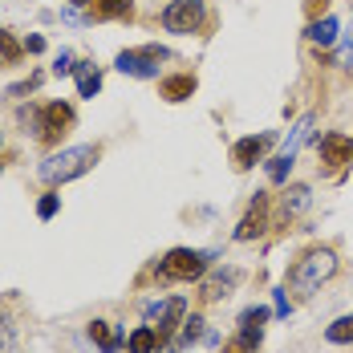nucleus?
Masks as SVG:
<instances>
[{
    "instance_id": "nucleus-13",
    "label": "nucleus",
    "mask_w": 353,
    "mask_h": 353,
    "mask_svg": "<svg viewBox=\"0 0 353 353\" xmlns=\"http://www.w3.org/2000/svg\"><path fill=\"white\" fill-rule=\"evenodd\" d=\"M94 21H130L134 17V0H94L90 4Z\"/></svg>"
},
{
    "instance_id": "nucleus-7",
    "label": "nucleus",
    "mask_w": 353,
    "mask_h": 353,
    "mask_svg": "<svg viewBox=\"0 0 353 353\" xmlns=\"http://www.w3.org/2000/svg\"><path fill=\"white\" fill-rule=\"evenodd\" d=\"M276 146V134L272 130H264V134H248L232 146V167L236 171H252L256 163H264V154Z\"/></svg>"
},
{
    "instance_id": "nucleus-19",
    "label": "nucleus",
    "mask_w": 353,
    "mask_h": 353,
    "mask_svg": "<svg viewBox=\"0 0 353 353\" xmlns=\"http://www.w3.org/2000/svg\"><path fill=\"white\" fill-rule=\"evenodd\" d=\"M236 281H240V272H236V268H228V272H215L212 281H203L199 296H203V301H219V296H228V288H232Z\"/></svg>"
},
{
    "instance_id": "nucleus-32",
    "label": "nucleus",
    "mask_w": 353,
    "mask_h": 353,
    "mask_svg": "<svg viewBox=\"0 0 353 353\" xmlns=\"http://www.w3.org/2000/svg\"><path fill=\"white\" fill-rule=\"evenodd\" d=\"M276 317H288V296L276 292Z\"/></svg>"
},
{
    "instance_id": "nucleus-29",
    "label": "nucleus",
    "mask_w": 353,
    "mask_h": 353,
    "mask_svg": "<svg viewBox=\"0 0 353 353\" xmlns=\"http://www.w3.org/2000/svg\"><path fill=\"white\" fill-rule=\"evenodd\" d=\"M325 8H329V0H305V17H309V21L325 17Z\"/></svg>"
},
{
    "instance_id": "nucleus-16",
    "label": "nucleus",
    "mask_w": 353,
    "mask_h": 353,
    "mask_svg": "<svg viewBox=\"0 0 353 353\" xmlns=\"http://www.w3.org/2000/svg\"><path fill=\"white\" fill-rule=\"evenodd\" d=\"M159 345H163V337H159L154 325H139V329L126 337V350L130 353H159Z\"/></svg>"
},
{
    "instance_id": "nucleus-18",
    "label": "nucleus",
    "mask_w": 353,
    "mask_h": 353,
    "mask_svg": "<svg viewBox=\"0 0 353 353\" xmlns=\"http://www.w3.org/2000/svg\"><path fill=\"white\" fill-rule=\"evenodd\" d=\"M264 321H268V309H248L244 317H240V337H248L252 345H260V337H264Z\"/></svg>"
},
{
    "instance_id": "nucleus-1",
    "label": "nucleus",
    "mask_w": 353,
    "mask_h": 353,
    "mask_svg": "<svg viewBox=\"0 0 353 353\" xmlns=\"http://www.w3.org/2000/svg\"><path fill=\"white\" fill-rule=\"evenodd\" d=\"M333 272H337V252H333V248H309V252H301V256L292 260V268H288V276H284V288L309 296V292H317L325 281H333Z\"/></svg>"
},
{
    "instance_id": "nucleus-15",
    "label": "nucleus",
    "mask_w": 353,
    "mask_h": 353,
    "mask_svg": "<svg viewBox=\"0 0 353 353\" xmlns=\"http://www.w3.org/2000/svg\"><path fill=\"white\" fill-rule=\"evenodd\" d=\"M73 77H77V94H81V98H94V94L102 90V70H98L94 61H77V65H73Z\"/></svg>"
},
{
    "instance_id": "nucleus-24",
    "label": "nucleus",
    "mask_w": 353,
    "mask_h": 353,
    "mask_svg": "<svg viewBox=\"0 0 353 353\" xmlns=\"http://www.w3.org/2000/svg\"><path fill=\"white\" fill-rule=\"evenodd\" d=\"M288 171H292V159H288V154L268 159V179H272V183H288Z\"/></svg>"
},
{
    "instance_id": "nucleus-34",
    "label": "nucleus",
    "mask_w": 353,
    "mask_h": 353,
    "mask_svg": "<svg viewBox=\"0 0 353 353\" xmlns=\"http://www.w3.org/2000/svg\"><path fill=\"white\" fill-rule=\"evenodd\" d=\"M0 142H4V134H0Z\"/></svg>"
},
{
    "instance_id": "nucleus-21",
    "label": "nucleus",
    "mask_w": 353,
    "mask_h": 353,
    "mask_svg": "<svg viewBox=\"0 0 353 353\" xmlns=\"http://www.w3.org/2000/svg\"><path fill=\"white\" fill-rule=\"evenodd\" d=\"M325 341H329V345H353V313L333 321V325L325 329Z\"/></svg>"
},
{
    "instance_id": "nucleus-26",
    "label": "nucleus",
    "mask_w": 353,
    "mask_h": 353,
    "mask_svg": "<svg viewBox=\"0 0 353 353\" xmlns=\"http://www.w3.org/2000/svg\"><path fill=\"white\" fill-rule=\"evenodd\" d=\"M73 65H77V61H73V53H70V49H61V53H57V61H53V73H57V77H65V73H73Z\"/></svg>"
},
{
    "instance_id": "nucleus-17",
    "label": "nucleus",
    "mask_w": 353,
    "mask_h": 353,
    "mask_svg": "<svg viewBox=\"0 0 353 353\" xmlns=\"http://www.w3.org/2000/svg\"><path fill=\"white\" fill-rule=\"evenodd\" d=\"M341 33V25L333 21V17H317V21H309V29H305V41H313V45H333Z\"/></svg>"
},
{
    "instance_id": "nucleus-10",
    "label": "nucleus",
    "mask_w": 353,
    "mask_h": 353,
    "mask_svg": "<svg viewBox=\"0 0 353 353\" xmlns=\"http://www.w3.org/2000/svg\"><path fill=\"white\" fill-rule=\"evenodd\" d=\"M150 313H159V325H154V329H159V337L167 341L179 325L187 321V301H183V296H171V301H163V305H150Z\"/></svg>"
},
{
    "instance_id": "nucleus-23",
    "label": "nucleus",
    "mask_w": 353,
    "mask_h": 353,
    "mask_svg": "<svg viewBox=\"0 0 353 353\" xmlns=\"http://www.w3.org/2000/svg\"><path fill=\"white\" fill-rule=\"evenodd\" d=\"M195 341H203V317H187L183 321V337H179V345H195Z\"/></svg>"
},
{
    "instance_id": "nucleus-31",
    "label": "nucleus",
    "mask_w": 353,
    "mask_h": 353,
    "mask_svg": "<svg viewBox=\"0 0 353 353\" xmlns=\"http://www.w3.org/2000/svg\"><path fill=\"white\" fill-rule=\"evenodd\" d=\"M25 53H45V37H29V41H25Z\"/></svg>"
},
{
    "instance_id": "nucleus-2",
    "label": "nucleus",
    "mask_w": 353,
    "mask_h": 353,
    "mask_svg": "<svg viewBox=\"0 0 353 353\" xmlns=\"http://www.w3.org/2000/svg\"><path fill=\"white\" fill-rule=\"evenodd\" d=\"M98 159H102V146H94V142H90V146H65V150L49 154V159L37 167V179L49 183V187H61V183H70V179H81L85 171H94Z\"/></svg>"
},
{
    "instance_id": "nucleus-27",
    "label": "nucleus",
    "mask_w": 353,
    "mask_h": 353,
    "mask_svg": "<svg viewBox=\"0 0 353 353\" xmlns=\"http://www.w3.org/2000/svg\"><path fill=\"white\" fill-rule=\"evenodd\" d=\"M37 85H41V73H29L25 81H17V85L8 90V98H21V94H29V90H37Z\"/></svg>"
},
{
    "instance_id": "nucleus-33",
    "label": "nucleus",
    "mask_w": 353,
    "mask_h": 353,
    "mask_svg": "<svg viewBox=\"0 0 353 353\" xmlns=\"http://www.w3.org/2000/svg\"><path fill=\"white\" fill-rule=\"evenodd\" d=\"M85 4H94V0H70V8H85Z\"/></svg>"
},
{
    "instance_id": "nucleus-8",
    "label": "nucleus",
    "mask_w": 353,
    "mask_h": 353,
    "mask_svg": "<svg viewBox=\"0 0 353 353\" xmlns=\"http://www.w3.org/2000/svg\"><path fill=\"white\" fill-rule=\"evenodd\" d=\"M317 154H321V163H325L329 171H341V167H350L353 163V139L350 134L329 130V134H321L317 139Z\"/></svg>"
},
{
    "instance_id": "nucleus-3",
    "label": "nucleus",
    "mask_w": 353,
    "mask_h": 353,
    "mask_svg": "<svg viewBox=\"0 0 353 353\" xmlns=\"http://www.w3.org/2000/svg\"><path fill=\"white\" fill-rule=\"evenodd\" d=\"M73 122H77V114H73L70 102H45L37 110V142L41 146H57L73 130Z\"/></svg>"
},
{
    "instance_id": "nucleus-6",
    "label": "nucleus",
    "mask_w": 353,
    "mask_h": 353,
    "mask_svg": "<svg viewBox=\"0 0 353 353\" xmlns=\"http://www.w3.org/2000/svg\"><path fill=\"white\" fill-rule=\"evenodd\" d=\"M171 53L163 45H142V49H122L114 70L126 73V77H159V65L167 61Z\"/></svg>"
},
{
    "instance_id": "nucleus-14",
    "label": "nucleus",
    "mask_w": 353,
    "mask_h": 353,
    "mask_svg": "<svg viewBox=\"0 0 353 353\" xmlns=\"http://www.w3.org/2000/svg\"><path fill=\"white\" fill-rule=\"evenodd\" d=\"M313 122H317V114H305L292 130H288V139H284V146H281V154H288V159H296L301 154V146L313 139Z\"/></svg>"
},
{
    "instance_id": "nucleus-9",
    "label": "nucleus",
    "mask_w": 353,
    "mask_h": 353,
    "mask_svg": "<svg viewBox=\"0 0 353 353\" xmlns=\"http://www.w3.org/2000/svg\"><path fill=\"white\" fill-rule=\"evenodd\" d=\"M268 208H272V199H268L264 191H256V199L248 203L244 219L236 223V240H240V244L256 240V236H264V228H268Z\"/></svg>"
},
{
    "instance_id": "nucleus-12",
    "label": "nucleus",
    "mask_w": 353,
    "mask_h": 353,
    "mask_svg": "<svg viewBox=\"0 0 353 353\" xmlns=\"http://www.w3.org/2000/svg\"><path fill=\"white\" fill-rule=\"evenodd\" d=\"M309 203H313V187H309V183H288V187L281 191V215L284 219L301 215Z\"/></svg>"
},
{
    "instance_id": "nucleus-11",
    "label": "nucleus",
    "mask_w": 353,
    "mask_h": 353,
    "mask_svg": "<svg viewBox=\"0 0 353 353\" xmlns=\"http://www.w3.org/2000/svg\"><path fill=\"white\" fill-rule=\"evenodd\" d=\"M195 90H199L195 73H171V77L159 81V98H167V102H187Z\"/></svg>"
},
{
    "instance_id": "nucleus-22",
    "label": "nucleus",
    "mask_w": 353,
    "mask_h": 353,
    "mask_svg": "<svg viewBox=\"0 0 353 353\" xmlns=\"http://www.w3.org/2000/svg\"><path fill=\"white\" fill-rule=\"evenodd\" d=\"M21 57H25V41H17L8 29H0V61L4 65H17Z\"/></svg>"
},
{
    "instance_id": "nucleus-4",
    "label": "nucleus",
    "mask_w": 353,
    "mask_h": 353,
    "mask_svg": "<svg viewBox=\"0 0 353 353\" xmlns=\"http://www.w3.org/2000/svg\"><path fill=\"white\" fill-rule=\"evenodd\" d=\"M208 272V252L195 248H171L159 260V281H199Z\"/></svg>"
},
{
    "instance_id": "nucleus-5",
    "label": "nucleus",
    "mask_w": 353,
    "mask_h": 353,
    "mask_svg": "<svg viewBox=\"0 0 353 353\" xmlns=\"http://www.w3.org/2000/svg\"><path fill=\"white\" fill-rule=\"evenodd\" d=\"M203 21H208V4L203 0H171L163 8V29L167 33H179V37L199 33Z\"/></svg>"
},
{
    "instance_id": "nucleus-28",
    "label": "nucleus",
    "mask_w": 353,
    "mask_h": 353,
    "mask_svg": "<svg viewBox=\"0 0 353 353\" xmlns=\"http://www.w3.org/2000/svg\"><path fill=\"white\" fill-rule=\"evenodd\" d=\"M223 353H256V345L248 337H232V341H223Z\"/></svg>"
},
{
    "instance_id": "nucleus-30",
    "label": "nucleus",
    "mask_w": 353,
    "mask_h": 353,
    "mask_svg": "<svg viewBox=\"0 0 353 353\" xmlns=\"http://www.w3.org/2000/svg\"><path fill=\"white\" fill-rule=\"evenodd\" d=\"M353 57V25L345 29V41H341V61H350Z\"/></svg>"
},
{
    "instance_id": "nucleus-20",
    "label": "nucleus",
    "mask_w": 353,
    "mask_h": 353,
    "mask_svg": "<svg viewBox=\"0 0 353 353\" xmlns=\"http://www.w3.org/2000/svg\"><path fill=\"white\" fill-rule=\"evenodd\" d=\"M90 337L98 341V350H102V353H118V350H122V337L114 333V325H110V321H90Z\"/></svg>"
},
{
    "instance_id": "nucleus-25",
    "label": "nucleus",
    "mask_w": 353,
    "mask_h": 353,
    "mask_svg": "<svg viewBox=\"0 0 353 353\" xmlns=\"http://www.w3.org/2000/svg\"><path fill=\"white\" fill-rule=\"evenodd\" d=\"M57 208H61V195H53V191H49V195H41L37 215H41V219H53V215H57Z\"/></svg>"
}]
</instances>
